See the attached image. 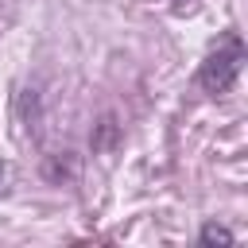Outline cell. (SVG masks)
<instances>
[{
    "label": "cell",
    "mask_w": 248,
    "mask_h": 248,
    "mask_svg": "<svg viewBox=\"0 0 248 248\" xmlns=\"http://www.w3.org/2000/svg\"><path fill=\"white\" fill-rule=\"evenodd\" d=\"M240 70H244V43H240V35H229L225 46H217V50L198 66V85H202L205 93L221 97V93H229V89L236 85Z\"/></svg>",
    "instance_id": "1"
},
{
    "label": "cell",
    "mask_w": 248,
    "mask_h": 248,
    "mask_svg": "<svg viewBox=\"0 0 248 248\" xmlns=\"http://www.w3.org/2000/svg\"><path fill=\"white\" fill-rule=\"evenodd\" d=\"M116 143H120V124L112 112H105L89 132V147H93V155H108V151H116Z\"/></svg>",
    "instance_id": "2"
},
{
    "label": "cell",
    "mask_w": 248,
    "mask_h": 248,
    "mask_svg": "<svg viewBox=\"0 0 248 248\" xmlns=\"http://www.w3.org/2000/svg\"><path fill=\"white\" fill-rule=\"evenodd\" d=\"M43 174H46L50 182H70V178H78V155H74V151H50V155L43 159Z\"/></svg>",
    "instance_id": "3"
},
{
    "label": "cell",
    "mask_w": 248,
    "mask_h": 248,
    "mask_svg": "<svg viewBox=\"0 0 248 248\" xmlns=\"http://www.w3.org/2000/svg\"><path fill=\"white\" fill-rule=\"evenodd\" d=\"M232 240H236V232H232L229 225H217V221L202 225V232H198V244H205V248H213V244H232Z\"/></svg>",
    "instance_id": "4"
},
{
    "label": "cell",
    "mask_w": 248,
    "mask_h": 248,
    "mask_svg": "<svg viewBox=\"0 0 248 248\" xmlns=\"http://www.w3.org/2000/svg\"><path fill=\"white\" fill-rule=\"evenodd\" d=\"M4 190H8V163L0 159V194H4Z\"/></svg>",
    "instance_id": "5"
},
{
    "label": "cell",
    "mask_w": 248,
    "mask_h": 248,
    "mask_svg": "<svg viewBox=\"0 0 248 248\" xmlns=\"http://www.w3.org/2000/svg\"><path fill=\"white\" fill-rule=\"evenodd\" d=\"M174 4H182V0H174Z\"/></svg>",
    "instance_id": "6"
}]
</instances>
